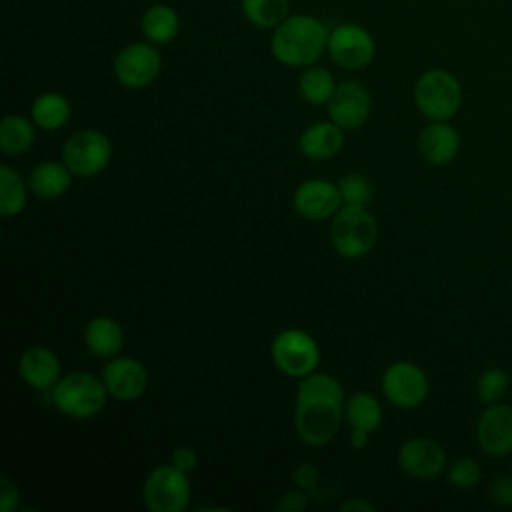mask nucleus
Listing matches in <instances>:
<instances>
[{
    "label": "nucleus",
    "instance_id": "3",
    "mask_svg": "<svg viewBox=\"0 0 512 512\" xmlns=\"http://www.w3.org/2000/svg\"><path fill=\"white\" fill-rule=\"evenodd\" d=\"M378 238V224L366 206L344 204L330 224L332 248L348 260L366 256Z\"/></svg>",
    "mask_w": 512,
    "mask_h": 512
},
{
    "label": "nucleus",
    "instance_id": "17",
    "mask_svg": "<svg viewBox=\"0 0 512 512\" xmlns=\"http://www.w3.org/2000/svg\"><path fill=\"white\" fill-rule=\"evenodd\" d=\"M18 370L22 380L38 392H50L60 376V360L46 346H30L22 352Z\"/></svg>",
    "mask_w": 512,
    "mask_h": 512
},
{
    "label": "nucleus",
    "instance_id": "7",
    "mask_svg": "<svg viewBox=\"0 0 512 512\" xmlns=\"http://www.w3.org/2000/svg\"><path fill=\"white\" fill-rule=\"evenodd\" d=\"M188 474L172 462L156 466L144 480V504L152 512H182L190 504Z\"/></svg>",
    "mask_w": 512,
    "mask_h": 512
},
{
    "label": "nucleus",
    "instance_id": "14",
    "mask_svg": "<svg viewBox=\"0 0 512 512\" xmlns=\"http://www.w3.org/2000/svg\"><path fill=\"white\" fill-rule=\"evenodd\" d=\"M102 382L108 390V396L130 402L146 392L148 372L136 358L114 356L102 370Z\"/></svg>",
    "mask_w": 512,
    "mask_h": 512
},
{
    "label": "nucleus",
    "instance_id": "37",
    "mask_svg": "<svg viewBox=\"0 0 512 512\" xmlns=\"http://www.w3.org/2000/svg\"><path fill=\"white\" fill-rule=\"evenodd\" d=\"M340 510L342 512H374V504H370L368 500H364V498H350V500H346L344 504H340Z\"/></svg>",
    "mask_w": 512,
    "mask_h": 512
},
{
    "label": "nucleus",
    "instance_id": "15",
    "mask_svg": "<svg viewBox=\"0 0 512 512\" xmlns=\"http://www.w3.org/2000/svg\"><path fill=\"white\" fill-rule=\"evenodd\" d=\"M400 468L418 480L436 478L446 466V454L442 446L432 438H410L398 450Z\"/></svg>",
    "mask_w": 512,
    "mask_h": 512
},
{
    "label": "nucleus",
    "instance_id": "24",
    "mask_svg": "<svg viewBox=\"0 0 512 512\" xmlns=\"http://www.w3.org/2000/svg\"><path fill=\"white\" fill-rule=\"evenodd\" d=\"M36 128L34 120L26 116H4L0 122V150L8 156L28 152L36 140Z\"/></svg>",
    "mask_w": 512,
    "mask_h": 512
},
{
    "label": "nucleus",
    "instance_id": "8",
    "mask_svg": "<svg viewBox=\"0 0 512 512\" xmlns=\"http://www.w3.org/2000/svg\"><path fill=\"white\" fill-rule=\"evenodd\" d=\"M112 158V144L106 134L86 128L74 132L64 148H62V160L70 168L74 176L80 178H92L106 170Z\"/></svg>",
    "mask_w": 512,
    "mask_h": 512
},
{
    "label": "nucleus",
    "instance_id": "25",
    "mask_svg": "<svg viewBox=\"0 0 512 512\" xmlns=\"http://www.w3.org/2000/svg\"><path fill=\"white\" fill-rule=\"evenodd\" d=\"M344 420L350 428L374 432L382 424V406L376 396L368 392H356L344 404Z\"/></svg>",
    "mask_w": 512,
    "mask_h": 512
},
{
    "label": "nucleus",
    "instance_id": "18",
    "mask_svg": "<svg viewBox=\"0 0 512 512\" xmlns=\"http://www.w3.org/2000/svg\"><path fill=\"white\" fill-rule=\"evenodd\" d=\"M418 150L428 164H450L460 150V134L448 120L430 122L418 136Z\"/></svg>",
    "mask_w": 512,
    "mask_h": 512
},
{
    "label": "nucleus",
    "instance_id": "19",
    "mask_svg": "<svg viewBox=\"0 0 512 512\" xmlns=\"http://www.w3.org/2000/svg\"><path fill=\"white\" fill-rule=\"evenodd\" d=\"M344 140V128L336 122H314L302 130L298 150L310 160H328L342 150Z\"/></svg>",
    "mask_w": 512,
    "mask_h": 512
},
{
    "label": "nucleus",
    "instance_id": "29",
    "mask_svg": "<svg viewBox=\"0 0 512 512\" xmlns=\"http://www.w3.org/2000/svg\"><path fill=\"white\" fill-rule=\"evenodd\" d=\"M338 190L342 196V204L366 206L374 196V188L370 180L360 172H348L338 180Z\"/></svg>",
    "mask_w": 512,
    "mask_h": 512
},
{
    "label": "nucleus",
    "instance_id": "28",
    "mask_svg": "<svg viewBox=\"0 0 512 512\" xmlns=\"http://www.w3.org/2000/svg\"><path fill=\"white\" fill-rule=\"evenodd\" d=\"M244 18L256 28H276L290 10V0H240Z\"/></svg>",
    "mask_w": 512,
    "mask_h": 512
},
{
    "label": "nucleus",
    "instance_id": "38",
    "mask_svg": "<svg viewBox=\"0 0 512 512\" xmlns=\"http://www.w3.org/2000/svg\"><path fill=\"white\" fill-rule=\"evenodd\" d=\"M368 440H370V432L360 430V428H352V432H350V444H352V448L362 450V448L368 444Z\"/></svg>",
    "mask_w": 512,
    "mask_h": 512
},
{
    "label": "nucleus",
    "instance_id": "30",
    "mask_svg": "<svg viewBox=\"0 0 512 512\" xmlns=\"http://www.w3.org/2000/svg\"><path fill=\"white\" fill-rule=\"evenodd\" d=\"M506 390H508V374L500 368H486L476 382L478 398L486 404L498 402L506 394Z\"/></svg>",
    "mask_w": 512,
    "mask_h": 512
},
{
    "label": "nucleus",
    "instance_id": "16",
    "mask_svg": "<svg viewBox=\"0 0 512 512\" xmlns=\"http://www.w3.org/2000/svg\"><path fill=\"white\" fill-rule=\"evenodd\" d=\"M482 450L494 458L512 452V408L506 404H490L476 426Z\"/></svg>",
    "mask_w": 512,
    "mask_h": 512
},
{
    "label": "nucleus",
    "instance_id": "35",
    "mask_svg": "<svg viewBox=\"0 0 512 512\" xmlns=\"http://www.w3.org/2000/svg\"><path fill=\"white\" fill-rule=\"evenodd\" d=\"M490 498L500 506H512V476H498L490 486Z\"/></svg>",
    "mask_w": 512,
    "mask_h": 512
},
{
    "label": "nucleus",
    "instance_id": "20",
    "mask_svg": "<svg viewBox=\"0 0 512 512\" xmlns=\"http://www.w3.org/2000/svg\"><path fill=\"white\" fill-rule=\"evenodd\" d=\"M72 172L64 162L44 160L28 174V188L42 200H56L64 196L72 186Z\"/></svg>",
    "mask_w": 512,
    "mask_h": 512
},
{
    "label": "nucleus",
    "instance_id": "22",
    "mask_svg": "<svg viewBox=\"0 0 512 512\" xmlns=\"http://www.w3.org/2000/svg\"><path fill=\"white\" fill-rule=\"evenodd\" d=\"M140 30L144 38L156 46L170 44L180 30V16L168 4H152L146 8L140 20Z\"/></svg>",
    "mask_w": 512,
    "mask_h": 512
},
{
    "label": "nucleus",
    "instance_id": "1",
    "mask_svg": "<svg viewBox=\"0 0 512 512\" xmlns=\"http://www.w3.org/2000/svg\"><path fill=\"white\" fill-rule=\"evenodd\" d=\"M344 404L346 398L338 378L322 372L300 378L294 408L298 438L310 446L328 444L344 420Z\"/></svg>",
    "mask_w": 512,
    "mask_h": 512
},
{
    "label": "nucleus",
    "instance_id": "33",
    "mask_svg": "<svg viewBox=\"0 0 512 512\" xmlns=\"http://www.w3.org/2000/svg\"><path fill=\"white\" fill-rule=\"evenodd\" d=\"M308 498H310V492H306L302 488L288 490L280 496V500L276 504V510H280V512H300L308 506Z\"/></svg>",
    "mask_w": 512,
    "mask_h": 512
},
{
    "label": "nucleus",
    "instance_id": "6",
    "mask_svg": "<svg viewBox=\"0 0 512 512\" xmlns=\"http://www.w3.org/2000/svg\"><path fill=\"white\" fill-rule=\"evenodd\" d=\"M276 368L292 378H304L316 372L320 364V348L316 340L300 328H286L278 332L270 346Z\"/></svg>",
    "mask_w": 512,
    "mask_h": 512
},
{
    "label": "nucleus",
    "instance_id": "32",
    "mask_svg": "<svg viewBox=\"0 0 512 512\" xmlns=\"http://www.w3.org/2000/svg\"><path fill=\"white\" fill-rule=\"evenodd\" d=\"M20 508V488L8 476L0 478V510L14 512Z\"/></svg>",
    "mask_w": 512,
    "mask_h": 512
},
{
    "label": "nucleus",
    "instance_id": "12",
    "mask_svg": "<svg viewBox=\"0 0 512 512\" xmlns=\"http://www.w3.org/2000/svg\"><path fill=\"white\" fill-rule=\"evenodd\" d=\"M370 92L358 80H346L338 84L334 96L326 104L328 118L344 130L360 128L370 114Z\"/></svg>",
    "mask_w": 512,
    "mask_h": 512
},
{
    "label": "nucleus",
    "instance_id": "9",
    "mask_svg": "<svg viewBox=\"0 0 512 512\" xmlns=\"http://www.w3.org/2000/svg\"><path fill=\"white\" fill-rule=\"evenodd\" d=\"M162 68V56L152 42H130L114 58L116 80L132 90L152 84Z\"/></svg>",
    "mask_w": 512,
    "mask_h": 512
},
{
    "label": "nucleus",
    "instance_id": "39",
    "mask_svg": "<svg viewBox=\"0 0 512 512\" xmlns=\"http://www.w3.org/2000/svg\"><path fill=\"white\" fill-rule=\"evenodd\" d=\"M510 476H512V466H510Z\"/></svg>",
    "mask_w": 512,
    "mask_h": 512
},
{
    "label": "nucleus",
    "instance_id": "4",
    "mask_svg": "<svg viewBox=\"0 0 512 512\" xmlns=\"http://www.w3.org/2000/svg\"><path fill=\"white\" fill-rule=\"evenodd\" d=\"M50 394L52 404L62 414L76 420H86L104 408L108 390L102 378H96L90 372H70L56 382Z\"/></svg>",
    "mask_w": 512,
    "mask_h": 512
},
{
    "label": "nucleus",
    "instance_id": "2",
    "mask_svg": "<svg viewBox=\"0 0 512 512\" xmlns=\"http://www.w3.org/2000/svg\"><path fill=\"white\" fill-rule=\"evenodd\" d=\"M328 44L326 26L310 14L286 16L272 32V56L290 68L314 64Z\"/></svg>",
    "mask_w": 512,
    "mask_h": 512
},
{
    "label": "nucleus",
    "instance_id": "11",
    "mask_svg": "<svg viewBox=\"0 0 512 512\" xmlns=\"http://www.w3.org/2000/svg\"><path fill=\"white\" fill-rule=\"evenodd\" d=\"M382 392L398 408H416L428 396V378L418 364L400 360L384 370Z\"/></svg>",
    "mask_w": 512,
    "mask_h": 512
},
{
    "label": "nucleus",
    "instance_id": "34",
    "mask_svg": "<svg viewBox=\"0 0 512 512\" xmlns=\"http://www.w3.org/2000/svg\"><path fill=\"white\" fill-rule=\"evenodd\" d=\"M292 480H294L296 488H302V490L314 494L316 492V484H318V470H316V466L306 464V462L298 464L296 470L292 472Z\"/></svg>",
    "mask_w": 512,
    "mask_h": 512
},
{
    "label": "nucleus",
    "instance_id": "27",
    "mask_svg": "<svg viewBox=\"0 0 512 512\" xmlns=\"http://www.w3.org/2000/svg\"><path fill=\"white\" fill-rule=\"evenodd\" d=\"M28 190H30L28 182H24L14 168L2 166L0 168V214L4 218L18 216L26 206Z\"/></svg>",
    "mask_w": 512,
    "mask_h": 512
},
{
    "label": "nucleus",
    "instance_id": "31",
    "mask_svg": "<svg viewBox=\"0 0 512 512\" xmlns=\"http://www.w3.org/2000/svg\"><path fill=\"white\" fill-rule=\"evenodd\" d=\"M482 472L472 458H458L448 466V482L456 488H472L478 484Z\"/></svg>",
    "mask_w": 512,
    "mask_h": 512
},
{
    "label": "nucleus",
    "instance_id": "10",
    "mask_svg": "<svg viewBox=\"0 0 512 512\" xmlns=\"http://www.w3.org/2000/svg\"><path fill=\"white\" fill-rule=\"evenodd\" d=\"M326 52L338 66L346 70H360L372 62L376 44L364 26L346 22L328 32Z\"/></svg>",
    "mask_w": 512,
    "mask_h": 512
},
{
    "label": "nucleus",
    "instance_id": "23",
    "mask_svg": "<svg viewBox=\"0 0 512 512\" xmlns=\"http://www.w3.org/2000/svg\"><path fill=\"white\" fill-rule=\"evenodd\" d=\"M70 102L60 92H42L32 102V120L38 128L56 132L70 120Z\"/></svg>",
    "mask_w": 512,
    "mask_h": 512
},
{
    "label": "nucleus",
    "instance_id": "36",
    "mask_svg": "<svg viewBox=\"0 0 512 512\" xmlns=\"http://www.w3.org/2000/svg\"><path fill=\"white\" fill-rule=\"evenodd\" d=\"M172 464L188 474V472L196 470V466H198V456H196V452H194L192 448L180 446V448H176V450L172 452Z\"/></svg>",
    "mask_w": 512,
    "mask_h": 512
},
{
    "label": "nucleus",
    "instance_id": "5",
    "mask_svg": "<svg viewBox=\"0 0 512 512\" xmlns=\"http://www.w3.org/2000/svg\"><path fill=\"white\" fill-rule=\"evenodd\" d=\"M414 102L430 122L450 120L460 110L462 86L452 72L432 68L416 80Z\"/></svg>",
    "mask_w": 512,
    "mask_h": 512
},
{
    "label": "nucleus",
    "instance_id": "13",
    "mask_svg": "<svg viewBox=\"0 0 512 512\" xmlns=\"http://www.w3.org/2000/svg\"><path fill=\"white\" fill-rule=\"evenodd\" d=\"M294 210L306 220H326L332 218L344 204L338 184L328 180H304L294 190L292 198Z\"/></svg>",
    "mask_w": 512,
    "mask_h": 512
},
{
    "label": "nucleus",
    "instance_id": "26",
    "mask_svg": "<svg viewBox=\"0 0 512 512\" xmlns=\"http://www.w3.org/2000/svg\"><path fill=\"white\" fill-rule=\"evenodd\" d=\"M336 88L338 86H336L332 72L322 66H308L298 80L300 96L312 106L328 104L330 98L334 96Z\"/></svg>",
    "mask_w": 512,
    "mask_h": 512
},
{
    "label": "nucleus",
    "instance_id": "21",
    "mask_svg": "<svg viewBox=\"0 0 512 512\" xmlns=\"http://www.w3.org/2000/svg\"><path fill=\"white\" fill-rule=\"evenodd\" d=\"M84 344L94 356L114 358L124 346L122 326L110 316H94L84 328Z\"/></svg>",
    "mask_w": 512,
    "mask_h": 512
}]
</instances>
